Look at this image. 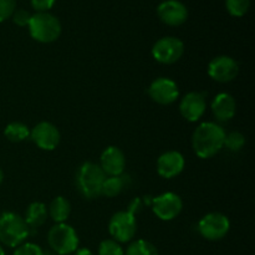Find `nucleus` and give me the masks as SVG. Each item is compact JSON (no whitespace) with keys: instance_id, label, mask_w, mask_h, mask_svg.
I'll return each mask as SVG.
<instances>
[{"instance_id":"21","label":"nucleus","mask_w":255,"mask_h":255,"mask_svg":"<svg viewBox=\"0 0 255 255\" xmlns=\"http://www.w3.org/2000/svg\"><path fill=\"white\" fill-rule=\"evenodd\" d=\"M4 136L6 137L10 142L17 143V142H22L26 138H29L30 128L27 127V125L22 124V122H10V124L6 125V127H5Z\"/></svg>"},{"instance_id":"4","label":"nucleus","mask_w":255,"mask_h":255,"mask_svg":"<svg viewBox=\"0 0 255 255\" xmlns=\"http://www.w3.org/2000/svg\"><path fill=\"white\" fill-rule=\"evenodd\" d=\"M27 27L32 39L41 44L56 41L61 35V22L50 12H36L31 15Z\"/></svg>"},{"instance_id":"26","label":"nucleus","mask_w":255,"mask_h":255,"mask_svg":"<svg viewBox=\"0 0 255 255\" xmlns=\"http://www.w3.org/2000/svg\"><path fill=\"white\" fill-rule=\"evenodd\" d=\"M45 252L40 246L30 242H25L21 246L16 247L12 255H44Z\"/></svg>"},{"instance_id":"13","label":"nucleus","mask_w":255,"mask_h":255,"mask_svg":"<svg viewBox=\"0 0 255 255\" xmlns=\"http://www.w3.org/2000/svg\"><path fill=\"white\" fill-rule=\"evenodd\" d=\"M207 110L206 95L199 91H191L184 95L179 102V112L188 122H197L203 117Z\"/></svg>"},{"instance_id":"11","label":"nucleus","mask_w":255,"mask_h":255,"mask_svg":"<svg viewBox=\"0 0 255 255\" xmlns=\"http://www.w3.org/2000/svg\"><path fill=\"white\" fill-rule=\"evenodd\" d=\"M30 138L42 151H54L61 141V133L54 124L41 121L30 129Z\"/></svg>"},{"instance_id":"22","label":"nucleus","mask_w":255,"mask_h":255,"mask_svg":"<svg viewBox=\"0 0 255 255\" xmlns=\"http://www.w3.org/2000/svg\"><path fill=\"white\" fill-rule=\"evenodd\" d=\"M125 255H159L158 249L151 242L144 239L133 241L127 247Z\"/></svg>"},{"instance_id":"16","label":"nucleus","mask_w":255,"mask_h":255,"mask_svg":"<svg viewBox=\"0 0 255 255\" xmlns=\"http://www.w3.org/2000/svg\"><path fill=\"white\" fill-rule=\"evenodd\" d=\"M100 167L107 177L121 176L126 167V157L121 148L109 146L104 149L100 157Z\"/></svg>"},{"instance_id":"30","label":"nucleus","mask_w":255,"mask_h":255,"mask_svg":"<svg viewBox=\"0 0 255 255\" xmlns=\"http://www.w3.org/2000/svg\"><path fill=\"white\" fill-rule=\"evenodd\" d=\"M142 207H143V203H142L141 199L136 198V199H133V201H132L131 203H129L128 209H127V211H128L129 213L133 214V216H136V214L138 213V212H141Z\"/></svg>"},{"instance_id":"23","label":"nucleus","mask_w":255,"mask_h":255,"mask_svg":"<svg viewBox=\"0 0 255 255\" xmlns=\"http://www.w3.org/2000/svg\"><path fill=\"white\" fill-rule=\"evenodd\" d=\"M246 144V136L239 131H232L226 133L224 147L231 152H239Z\"/></svg>"},{"instance_id":"24","label":"nucleus","mask_w":255,"mask_h":255,"mask_svg":"<svg viewBox=\"0 0 255 255\" xmlns=\"http://www.w3.org/2000/svg\"><path fill=\"white\" fill-rule=\"evenodd\" d=\"M226 7L232 16L241 17L248 12L251 0H226Z\"/></svg>"},{"instance_id":"8","label":"nucleus","mask_w":255,"mask_h":255,"mask_svg":"<svg viewBox=\"0 0 255 255\" xmlns=\"http://www.w3.org/2000/svg\"><path fill=\"white\" fill-rule=\"evenodd\" d=\"M184 54V44L176 36H164L154 42L152 56L157 62L163 65L176 64Z\"/></svg>"},{"instance_id":"7","label":"nucleus","mask_w":255,"mask_h":255,"mask_svg":"<svg viewBox=\"0 0 255 255\" xmlns=\"http://www.w3.org/2000/svg\"><path fill=\"white\" fill-rule=\"evenodd\" d=\"M198 232L204 239L217 242L223 239L231 229V221L228 217L219 212L206 214L198 222Z\"/></svg>"},{"instance_id":"6","label":"nucleus","mask_w":255,"mask_h":255,"mask_svg":"<svg viewBox=\"0 0 255 255\" xmlns=\"http://www.w3.org/2000/svg\"><path fill=\"white\" fill-rule=\"evenodd\" d=\"M137 232L136 216L128 211H120L111 217L109 222V233L114 241L129 243L134 238Z\"/></svg>"},{"instance_id":"20","label":"nucleus","mask_w":255,"mask_h":255,"mask_svg":"<svg viewBox=\"0 0 255 255\" xmlns=\"http://www.w3.org/2000/svg\"><path fill=\"white\" fill-rule=\"evenodd\" d=\"M129 186V177L121 174V176H110L106 177L104 184H102L101 196L114 198V197L121 194L127 187Z\"/></svg>"},{"instance_id":"29","label":"nucleus","mask_w":255,"mask_h":255,"mask_svg":"<svg viewBox=\"0 0 255 255\" xmlns=\"http://www.w3.org/2000/svg\"><path fill=\"white\" fill-rule=\"evenodd\" d=\"M56 0H31V6L36 12H47V10L54 6Z\"/></svg>"},{"instance_id":"10","label":"nucleus","mask_w":255,"mask_h":255,"mask_svg":"<svg viewBox=\"0 0 255 255\" xmlns=\"http://www.w3.org/2000/svg\"><path fill=\"white\" fill-rule=\"evenodd\" d=\"M148 96L156 104L168 106L179 99L178 85L169 77H158L149 85Z\"/></svg>"},{"instance_id":"25","label":"nucleus","mask_w":255,"mask_h":255,"mask_svg":"<svg viewBox=\"0 0 255 255\" xmlns=\"http://www.w3.org/2000/svg\"><path fill=\"white\" fill-rule=\"evenodd\" d=\"M99 255H125V249L122 248L119 242L114 241L112 238L105 239L100 243L97 249Z\"/></svg>"},{"instance_id":"1","label":"nucleus","mask_w":255,"mask_h":255,"mask_svg":"<svg viewBox=\"0 0 255 255\" xmlns=\"http://www.w3.org/2000/svg\"><path fill=\"white\" fill-rule=\"evenodd\" d=\"M226 131L217 122H203L192 136V147L199 158L208 159L224 148Z\"/></svg>"},{"instance_id":"32","label":"nucleus","mask_w":255,"mask_h":255,"mask_svg":"<svg viewBox=\"0 0 255 255\" xmlns=\"http://www.w3.org/2000/svg\"><path fill=\"white\" fill-rule=\"evenodd\" d=\"M2 181H4V172H2V169L0 168V184L2 183Z\"/></svg>"},{"instance_id":"9","label":"nucleus","mask_w":255,"mask_h":255,"mask_svg":"<svg viewBox=\"0 0 255 255\" xmlns=\"http://www.w3.org/2000/svg\"><path fill=\"white\" fill-rule=\"evenodd\" d=\"M151 208L157 218L163 222H169L181 214L183 209V201L177 193L166 192L152 198Z\"/></svg>"},{"instance_id":"31","label":"nucleus","mask_w":255,"mask_h":255,"mask_svg":"<svg viewBox=\"0 0 255 255\" xmlns=\"http://www.w3.org/2000/svg\"><path fill=\"white\" fill-rule=\"evenodd\" d=\"M74 255H95L94 252L89 248H77Z\"/></svg>"},{"instance_id":"12","label":"nucleus","mask_w":255,"mask_h":255,"mask_svg":"<svg viewBox=\"0 0 255 255\" xmlns=\"http://www.w3.org/2000/svg\"><path fill=\"white\" fill-rule=\"evenodd\" d=\"M239 65L236 59L221 55L212 59L208 64V75L212 80L221 84L231 82L238 76Z\"/></svg>"},{"instance_id":"17","label":"nucleus","mask_w":255,"mask_h":255,"mask_svg":"<svg viewBox=\"0 0 255 255\" xmlns=\"http://www.w3.org/2000/svg\"><path fill=\"white\" fill-rule=\"evenodd\" d=\"M211 109L217 121L228 122L237 114L236 99L228 92H221L213 99Z\"/></svg>"},{"instance_id":"15","label":"nucleus","mask_w":255,"mask_h":255,"mask_svg":"<svg viewBox=\"0 0 255 255\" xmlns=\"http://www.w3.org/2000/svg\"><path fill=\"white\" fill-rule=\"evenodd\" d=\"M186 166L183 154L178 151H167L157 159V172L162 178L172 179L179 176Z\"/></svg>"},{"instance_id":"27","label":"nucleus","mask_w":255,"mask_h":255,"mask_svg":"<svg viewBox=\"0 0 255 255\" xmlns=\"http://www.w3.org/2000/svg\"><path fill=\"white\" fill-rule=\"evenodd\" d=\"M16 10V0H0V22L10 19Z\"/></svg>"},{"instance_id":"19","label":"nucleus","mask_w":255,"mask_h":255,"mask_svg":"<svg viewBox=\"0 0 255 255\" xmlns=\"http://www.w3.org/2000/svg\"><path fill=\"white\" fill-rule=\"evenodd\" d=\"M49 217L55 223H66L71 214V203L62 196L55 197L47 207Z\"/></svg>"},{"instance_id":"28","label":"nucleus","mask_w":255,"mask_h":255,"mask_svg":"<svg viewBox=\"0 0 255 255\" xmlns=\"http://www.w3.org/2000/svg\"><path fill=\"white\" fill-rule=\"evenodd\" d=\"M12 21L14 24H16L17 26H27L29 25L30 19H31V14H30L27 10L25 9H17L15 10L14 14H12Z\"/></svg>"},{"instance_id":"5","label":"nucleus","mask_w":255,"mask_h":255,"mask_svg":"<svg viewBox=\"0 0 255 255\" xmlns=\"http://www.w3.org/2000/svg\"><path fill=\"white\" fill-rule=\"evenodd\" d=\"M47 243L52 253L70 255L79 248L80 239L74 227L67 223H56L47 233Z\"/></svg>"},{"instance_id":"33","label":"nucleus","mask_w":255,"mask_h":255,"mask_svg":"<svg viewBox=\"0 0 255 255\" xmlns=\"http://www.w3.org/2000/svg\"><path fill=\"white\" fill-rule=\"evenodd\" d=\"M0 255H6L5 254V251H4V248H2L1 244H0Z\"/></svg>"},{"instance_id":"18","label":"nucleus","mask_w":255,"mask_h":255,"mask_svg":"<svg viewBox=\"0 0 255 255\" xmlns=\"http://www.w3.org/2000/svg\"><path fill=\"white\" fill-rule=\"evenodd\" d=\"M47 217H49L47 207L41 202H32L26 208L24 219L30 229H36L44 226Z\"/></svg>"},{"instance_id":"2","label":"nucleus","mask_w":255,"mask_h":255,"mask_svg":"<svg viewBox=\"0 0 255 255\" xmlns=\"http://www.w3.org/2000/svg\"><path fill=\"white\" fill-rule=\"evenodd\" d=\"M31 229L25 219L14 212L0 214V243L9 248H16L26 242Z\"/></svg>"},{"instance_id":"14","label":"nucleus","mask_w":255,"mask_h":255,"mask_svg":"<svg viewBox=\"0 0 255 255\" xmlns=\"http://www.w3.org/2000/svg\"><path fill=\"white\" fill-rule=\"evenodd\" d=\"M159 20L169 26H179L188 19V9L178 0H166L157 7Z\"/></svg>"},{"instance_id":"3","label":"nucleus","mask_w":255,"mask_h":255,"mask_svg":"<svg viewBox=\"0 0 255 255\" xmlns=\"http://www.w3.org/2000/svg\"><path fill=\"white\" fill-rule=\"evenodd\" d=\"M106 177L100 164L94 162H85L76 172L77 189L85 198H99L101 196L102 184Z\"/></svg>"}]
</instances>
